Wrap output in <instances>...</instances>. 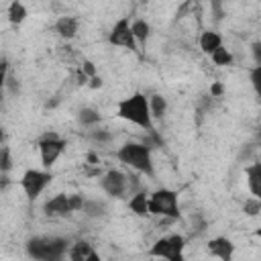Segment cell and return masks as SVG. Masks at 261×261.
<instances>
[{
    "label": "cell",
    "mask_w": 261,
    "mask_h": 261,
    "mask_svg": "<svg viewBox=\"0 0 261 261\" xmlns=\"http://www.w3.org/2000/svg\"><path fill=\"white\" fill-rule=\"evenodd\" d=\"M90 139H92L94 143H110V141H112V135H110V130H106V128H96V130L90 133Z\"/></svg>",
    "instance_id": "obj_25"
},
{
    "label": "cell",
    "mask_w": 261,
    "mask_h": 261,
    "mask_svg": "<svg viewBox=\"0 0 261 261\" xmlns=\"http://www.w3.org/2000/svg\"><path fill=\"white\" fill-rule=\"evenodd\" d=\"M102 120V114L96 110V108H90V106H84L77 110V122L82 126H94Z\"/></svg>",
    "instance_id": "obj_18"
},
{
    "label": "cell",
    "mask_w": 261,
    "mask_h": 261,
    "mask_svg": "<svg viewBox=\"0 0 261 261\" xmlns=\"http://www.w3.org/2000/svg\"><path fill=\"white\" fill-rule=\"evenodd\" d=\"M37 145H39V155H41V163H43L45 169H51L55 165V161L59 159V155L67 147V143L57 133H53V130L43 133Z\"/></svg>",
    "instance_id": "obj_6"
},
{
    "label": "cell",
    "mask_w": 261,
    "mask_h": 261,
    "mask_svg": "<svg viewBox=\"0 0 261 261\" xmlns=\"http://www.w3.org/2000/svg\"><path fill=\"white\" fill-rule=\"evenodd\" d=\"M43 212L47 216H69L71 212V202H69V194H57L53 198H49L43 204Z\"/></svg>",
    "instance_id": "obj_11"
},
{
    "label": "cell",
    "mask_w": 261,
    "mask_h": 261,
    "mask_svg": "<svg viewBox=\"0 0 261 261\" xmlns=\"http://www.w3.org/2000/svg\"><path fill=\"white\" fill-rule=\"evenodd\" d=\"M92 251H94V249H92V245H90L88 241H77V243H73V245L69 247L67 255H69V261H86Z\"/></svg>",
    "instance_id": "obj_17"
},
{
    "label": "cell",
    "mask_w": 261,
    "mask_h": 261,
    "mask_svg": "<svg viewBox=\"0 0 261 261\" xmlns=\"http://www.w3.org/2000/svg\"><path fill=\"white\" fill-rule=\"evenodd\" d=\"M86 261H102V257H100V253H96V251H92V253H90V257H88Z\"/></svg>",
    "instance_id": "obj_31"
},
{
    "label": "cell",
    "mask_w": 261,
    "mask_h": 261,
    "mask_svg": "<svg viewBox=\"0 0 261 261\" xmlns=\"http://www.w3.org/2000/svg\"><path fill=\"white\" fill-rule=\"evenodd\" d=\"M149 214L151 216H163L169 220L179 218V202L177 192L169 188H159L153 194H149Z\"/></svg>",
    "instance_id": "obj_4"
},
{
    "label": "cell",
    "mask_w": 261,
    "mask_h": 261,
    "mask_svg": "<svg viewBox=\"0 0 261 261\" xmlns=\"http://www.w3.org/2000/svg\"><path fill=\"white\" fill-rule=\"evenodd\" d=\"M116 116L137 124L141 128H145L147 133H155V124H153V114H151V106H149V98L143 92H133L130 96L118 100L116 104Z\"/></svg>",
    "instance_id": "obj_1"
},
{
    "label": "cell",
    "mask_w": 261,
    "mask_h": 261,
    "mask_svg": "<svg viewBox=\"0 0 261 261\" xmlns=\"http://www.w3.org/2000/svg\"><path fill=\"white\" fill-rule=\"evenodd\" d=\"M77 29H80V20L75 16H59L55 20V31L65 41H71L77 35Z\"/></svg>",
    "instance_id": "obj_13"
},
{
    "label": "cell",
    "mask_w": 261,
    "mask_h": 261,
    "mask_svg": "<svg viewBox=\"0 0 261 261\" xmlns=\"http://www.w3.org/2000/svg\"><path fill=\"white\" fill-rule=\"evenodd\" d=\"M212 61H214V65H220V67H226V65H232V61H234V57H232V53L226 49V47H220L218 51H214L212 55Z\"/></svg>",
    "instance_id": "obj_22"
},
{
    "label": "cell",
    "mask_w": 261,
    "mask_h": 261,
    "mask_svg": "<svg viewBox=\"0 0 261 261\" xmlns=\"http://www.w3.org/2000/svg\"><path fill=\"white\" fill-rule=\"evenodd\" d=\"M243 212H245L247 216H257V214H261V200H257V198H247V200L243 202Z\"/></svg>",
    "instance_id": "obj_23"
},
{
    "label": "cell",
    "mask_w": 261,
    "mask_h": 261,
    "mask_svg": "<svg viewBox=\"0 0 261 261\" xmlns=\"http://www.w3.org/2000/svg\"><path fill=\"white\" fill-rule=\"evenodd\" d=\"M88 161H90L92 165H98V157H96V153H88Z\"/></svg>",
    "instance_id": "obj_32"
},
{
    "label": "cell",
    "mask_w": 261,
    "mask_h": 261,
    "mask_svg": "<svg viewBox=\"0 0 261 261\" xmlns=\"http://www.w3.org/2000/svg\"><path fill=\"white\" fill-rule=\"evenodd\" d=\"M159 261H167V259H159Z\"/></svg>",
    "instance_id": "obj_34"
},
{
    "label": "cell",
    "mask_w": 261,
    "mask_h": 261,
    "mask_svg": "<svg viewBox=\"0 0 261 261\" xmlns=\"http://www.w3.org/2000/svg\"><path fill=\"white\" fill-rule=\"evenodd\" d=\"M116 157L120 163H124L126 167L147 175V177H155V163H153V155H151V147L145 143H137V141H128L124 143L118 151Z\"/></svg>",
    "instance_id": "obj_2"
},
{
    "label": "cell",
    "mask_w": 261,
    "mask_h": 261,
    "mask_svg": "<svg viewBox=\"0 0 261 261\" xmlns=\"http://www.w3.org/2000/svg\"><path fill=\"white\" fill-rule=\"evenodd\" d=\"M149 106H151L153 118H157V120H161V118L167 114V100H165V96H161V94L149 96Z\"/></svg>",
    "instance_id": "obj_19"
},
{
    "label": "cell",
    "mask_w": 261,
    "mask_h": 261,
    "mask_svg": "<svg viewBox=\"0 0 261 261\" xmlns=\"http://www.w3.org/2000/svg\"><path fill=\"white\" fill-rule=\"evenodd\" d=\"M130 29H133V35H135L137 43H139L141 47L147 45V39L151 37V24H149L145 18H135L133 24H130Z\"/></svg>",
    "instance_id": "obj_16"
},
{
    "label": "cell",
    "mask_w": 261,
    "mask_h": 261,
    "mask_svg": "<svg viewBox=\"0 0 261 261\" xmlns=\"http://www.w3.org/2000/svg\"><path fill=\"white\" fill-rule=\"evenodd\" d=\"M10 167H12V163H10V149L8 147H2V153H0V169H2V173H8Z\"/></svg>",
    "instance_id": "obj_26"
},
{
    "label": "cell",
    "mask_w": 261,
    "mask_h": 261,
    "mask_svg": "<svg viewBox=\"0 0 261 261\" xmlns=\"http://www.w3.org/2000/svg\"><path fill=\"white\" fill-rule=\"evenodd\" d=\"M24 18H27V6H24L22 2H18V0L10 2V4H8V20L18 27Z\"/></svg>",
    "instance_id": "obj_21"
},
{
    "label": "cell",
    "mask_w": 261,
    "mask_h": 261,
    "mask_svg": "<svg viewBox=\"0 0 261 261\" xmlns=\"http://www.w3.org/2000/svg\"><path fill=\"white\" fill-rule=\"evenodd\" d=\"M88 86H90L92 90H98V88H102V77H100V75H96V77H90Z\"/></svg>",
    "instance_id": "obj_30"
},
{
    "label": "cell",
    "mask_w": 261,
    "mask_h": 261,
    "mask_svg": "<svg viewBox=\"0 0 261 261\" xmlns=\"http://www.w3.org/2000/svg\"><path fill=\"white\" fill-rule=\"evenodd\" d=\"M82 71H84L88 77H96V75H98V73H96V67H94V63H92V61H88V59L82 63Z\"/></svg>",
    "instance_id": "obj_28"
},
{
    "label": "cell",
    "mask_w": 261,
    "mask_h": 261,
    "mask_svg": "<svg viewBox=\"0 0 261 261\" xmlns=\"http://www.w3.org/2000/svg\"><path fill=\"white\" fill-rule=\"evenodd\" d=\"M253 234H255V237H259V239H261V228H257V230H255V232H253Z\"/></svg>",
    "instance_id": "obj_33"
},
{
    "label": "cell",
    "mask_w": 261,
    "mask_h": 261,
    "mask_svg": "<svg viewBox=\"0 0 261 261\" xmlns=\"http://www.w3.org/2000/svg\"><path fill=\"white\" fill-rule=\"evenodd\" d=\"M222 92H224V88H222V84H220V82H214V84L210 86V94H212V98H220V96H222Z\"/></svg>",
    "instance_id": "obj_29"
},
{
    "label": "cell",
    "mask_w": 261,
    "mask_h": 261,
    "mask_svg": "<svg viewBox=\"0 0 261 261\" xmlns=\"http://www.w3.org/2000/svg\"><path fill=\"white\" fill-rule=\"evenodd\" d=\"M251 55H253L255 65H261V41L251 43Z\"/></svg>",
    "instance_id": "obj_27"
},
{
    "label": "cell",
    "mask_w": 261,
    "mask_h": 261,
    "mask_svg": "<svg viewBox=\"0 0 261 261\" xmlns=\"http://www.w3.org/2000/svg\"><path fill=\"white\" fill-rule=\"evenodd\" d=\"M206 249H208V253L212 257H216L220 261H232L234 251H237V245L230 239H226V237H214V239L208 241Z\"/></svg>",
    "instance_id": "obj_10"
},
{
    "label": "cell",
    "mask_w": 261,
    "mask_h": 261,
    "mask_svg": "<svg viewBox=\"0 0 261 261\" xmlns=\"http://www.w3.org/2000/svg\"><path fill=\"white\" fill-rule=\"evenodd\" d=\"M53 173L47 169H27L20 177V188L29 200H37L41 192L51 184Z\"/></svg>",
    "instance_id": "obj_7"
},
{
    "label": "cell",
    "mask_w": 261,
    "mask_h": 261,
    "mask_svg": "<svg viewBox=\"0 0 261 261\" xmlns=\"http://www.w3.org/2000/svg\"><path fill=\"white\" fill-rule=\"evenodd\" d=\"M222 47V37L216 31H204L200 35V49L206 55H212L214 51H218Z\"/></svg>",
    "instance_id": "obj_15"
},
{
    "label": "cell",
    "mask_w": 261,
    "mask_h": 261,
    "mask_svg": "<svg viewBox=\"0 0 261 261\" xmlns=\"http://www.w3.org/2000/svg\"><path fill=\"white\" fill-rule=\"evenodd\" d=\"M130 24L133 22H130L128 16H120L114 22V27H112V31L108 35V43L110 45H116V47H126L130 51H139V43H137V39L133 35Z\"/></svg>",
    "instance_id": "obj_8"
},
{
    "label": "cell",
    "mask_w": 261,
    "mask_h": 261,
    "mask_svg": "<svg viewBox=\"0 0 261 261\" xmlns=\"http://www.w3.org/2000/svg\"><path fill=\"white\" fill-rule=\"evenodd\" d=\"M245 177H247V186H249V192L253 194V198L261 200V161L247 165Z\"/></svg>",
    "instance_id": "obj_12"
},
{
    "label": "cell",
    "mask_w": 261,
    "mask_h": 261,
    "mask_svg": "<svg viewBox=\"0 0 261 261\" xmlns=\"http://www.w3.org/2000/svg\"><path fill=\"white\" fill-rule=\"evenodd\" d=\"M100 188L110 198H124V194L128 190V175H124L118 169H108L100 177Z\"/></svg>",
    "instance_id": "obj_9"
},
{
    "label": "cell",
    "mask_w": 261,
    "mask_h": 261,
    "mask_svg": "<svg viewBox=\"0 0 261 261\" xmlns=\"http://www.w3.org/2000/svg\"><path fill=\"white\" fill-rule=\"evenodd\" d=\"M249 80H251V86L255 90V94L261 98V65H255L249 73Z\"/></svg>",
    "instance_id": "obj_24"
},
{
    "label": "cell",
    "mask_w": 261,
    "mask_h": 261,
    "mask_svg": "<svg viewBox=\"0 0 261 261\" xmlns=\"http://www.w3.org/2000/svg\"><path fill=\"white\" fill-rule=\"evenodd\" d=\"M184 249H186V239L177 232L173 234H167V237H161L157 239L151 249H149V255L155 257V259H167V261H186L184 257Z\"/></svg>",
    "instance_id": "obj_5"
},
{
    "label": "cell",
    "mask_w": 261,
    "mask_h": 261,
    "mask_svg": "<svg viewBox=\"0 0 261 261\" xmlns=\"http://www.w3.org/2000/svg\"><path fill=\"white\" fill-rule=\"evenodd\" d=\"M82 212L88 218H102V216H106V204L102 200H86Z\"/></svg>",
    "instance_id": "obj_20"
},
{
    "label": "cell",
    "mask_w": 261,
    "mask_h": 261,
    "mask_svg": "<svg viewBox=\"0 0 261 261\" xmlns=\"http://www.w3.org/2000/svg\"><path fill=\"white\" fill-rule=\"evenodd\" d=\"M24 251L35 261H61L69 251V241L63 237H33L27 241Z\"/></svg>",
    "instance_id": "obj_3"
},
{
    "label": "cell",
    "mask_w": 261,
    "mask_h": 261,
    "mask_svg": "<svg viewBox=\"0 0 261 261\" xmlns=\"http://www.w3.org/2000/svg\"><path fill=\"white\" fill-rule=\"evenodd\" d=\"M128 208H130V212L137 214L139 218L151 216V214H149V196H147V192L141 190V192L133 194L130 200H128Z\"/></svg>",
    "instance_id": "obj_14"
}]
</instances>
